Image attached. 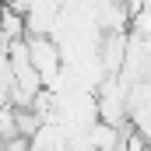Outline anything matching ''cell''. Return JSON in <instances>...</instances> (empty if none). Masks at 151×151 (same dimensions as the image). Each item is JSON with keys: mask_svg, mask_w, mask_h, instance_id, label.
Listing matches in <instances>:
<instances>
[{"mask_svg": "<svg viewBox=\"0 0 151 151\" xmlns=\"http://www.w3.org/2000/svg\"><path fill=\"white\" fill-rule=\"evenodd\" d=\"M0 35L7 39V42H18V39L28 35V28H25V11L0 4Z\"/></svg>", "mask_w": 151, "mask_h": 151, "instance_id": "7a4b0ae2", "label": "cell"}, {"mask_svg": "<svg viewBox=\"0 0 151 151\" xmlns=\"http://www.w3.org/2000/svg\"><path fill=\"white\" fill-rule=\"evenodd\" d=\"M28 42V56H32V67L42 77V88H56V81L63 77V53H60V42L53 35H25Z\"/></svg>", "mask_w": 151, "mask_h": 151, "instance_id": "6da1fadb", "label": "cell"}]
</instances>
